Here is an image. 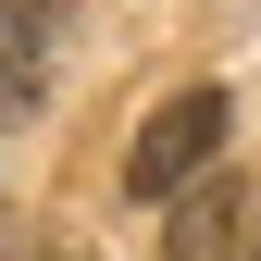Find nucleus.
<instances>
[{"instance_id": "f257e3e1", "label": "nucleus", "mask_w": 261, "mask_h": 261, "mask_svg": "<svg viewBox=\"0 0 261 261\" xmlns=\"http://www.w3.org/2000/svg\"><path fill=\"white\" fill-rule=\"evenodd\" d=\"M224 174V87H174L137 137H124V199H187Z\"/></svg>"}, {"instance_id": "f03ea898", "label": "nucleus", "mask_w": 261, "mask_h": 261, "mask_svg": "<svg viewBox=\"0 0 261 261\" xmlns=\"http://www.w3.org/2000/svg\"><path fill=\"white\" fill-rule=\"evenodd\" d=\"M162 261H237V174H212V187L174 199V249Z\"/></svg>"}, {"instance_id": "7ed1b4c3", "label": "nucleus", "mask_w": 261, "mask_h": 261, "mask_svg": "<svg viewBox=\"0 0 261 261\" xmlns=\"http://www.w3.org/2000/svg\"><path fill=\"white\" fill-rule=\"evenodd\" d=\"M25 87H38V13L0 0V100H25Z\"/></svg>"}]
</instances>
